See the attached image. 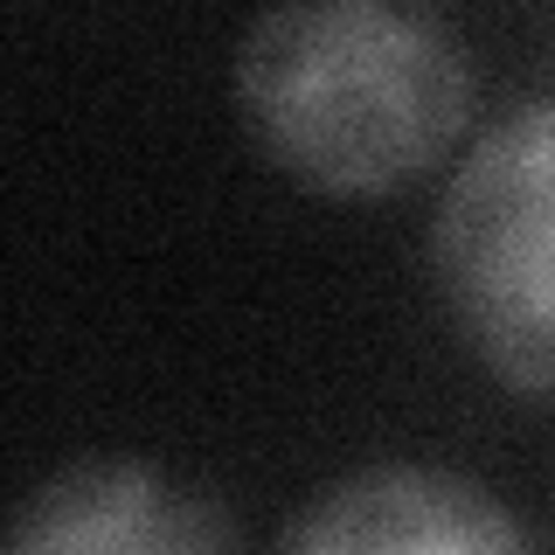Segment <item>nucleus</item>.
I'll list each match as a JSON object with an SVG mask.
<instances>
[{
    "mask_svg": "<svg viewBox=\"0 0 555 555\" xmlns=\"http://www.w3.org/2000/svg\"><path fill=\"white\" fill-rule=\"evenodd\" d=\"M479 104L473 42L438 8L306 0L236 42V112L278 173L369 202L424 181Z\"/></svg>",
    "mask_w": 555,
    "mask_h": 555,
    "instance_id": "nucleus-1",
    "label": "nucleus"
},
{
    "mask_svg": "<svg viewBox=\"0 0 555 555\" xmlns=\"http://www.w3.org/2000/svg\"><path fill=\"white\" fill-rule=\"evenodd\" d=\"M465 347L528 403H555V98L520 104L465 153L430 230Z\"/></svg>",
    "mask_w": 555,
    "mask_h": 555,
    "instance_id": "nucleus-2",
    "label": "nucleus"
},
{
    "mask_svg": "<svg viewBox=\"0 0 555 555\" xmlns=\"http://www.w3.org/2000/svg\"><path fill=\"white\" fill-rule=\"evenodd\" d=\"M278 555H542V542L493 486L396 459L312 493Z\"/></svg>",
    "mask_w": 555,
    "mask_h": 555,
    "instance_id": "nucleus-3",
    "label": "nucleus"
},
{
    "mask_svg": "<svg viewBox=\"0 0 555 555\" xmlns=\"http://www.w3.org/2000/svg\"><path fill=\"white\" fill-rule=\"evenodd\" d=\"M0 555H236L208 486L153 459H83L22 500Z\"/></svg>",
    "mask_w": 555,
    "mask_h": 555,
    "instance_id": "nucleus-4",
    "label": "nucleus"
}]
</instances>
